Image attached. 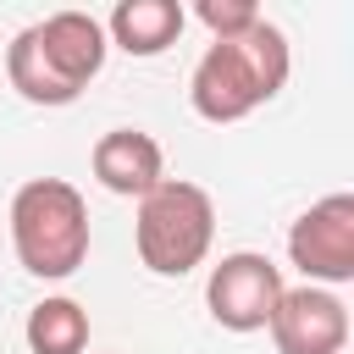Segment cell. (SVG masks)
<instances>
[{"label": "cell", "mask_w": 354, "mask_h": 354, "mask_svg": "<svg viewBox=\"0 0 354 354\" xmlns=\"http://www.w3.org/2000/svg\"><path fill=\"white\" fill-rule=\"evenodd\" d=\"M288 72H293L288 33L260 17L249 33L216 39V44L199 55V66H194V77H188V105H194L205 122H216V127H221V122H243L249 111H260L266 100L282 94Z\"/></svg>", "instance_id": "obj_1"}, {"label": "cell", "mask_w": 354, "mask_h": 354, "mask_svg": "<svg viewBox=\"0 0 354 354\" xmlns=\"http://www.w3.org/2000/svg\"><path fill=\"white\" fill-rule=\"evenodd\" d=\"M11 249L28 277L66 282L88 260V205L61 177H33L11 194Z\"/></svg>", "instance_id": "obj_2"}, {"label": "cell", "mask_w": 354, "mask_h": 354, "mask_svg": "<svg viewBox=\"0 0 354 354\" xmlns=\"http://www.w3.org/2000/svg\"><path fill=\"white\" fill-rule=\"evenodd\" d=\"M210 238H216V205H210V194L199 183L160 177L138 199L133 243H138V260L155 277H188L194 266H205Z\"/></svg>", "instance_id": "obj_3"}, {"label": "cell", "mask_w": 354, "mask_h": 354, "mask_svg": "<svg viewBox=\"0 0 354 354\" xmlns=\"http://www.w3.org/2000/svg\"><path fill=\"white\" fill-rule=\"evenodd\" d=\"M288 260L304 271L310 288L354 282V194H326V199H315V205L288 227Z\"/></svg>", "instance_id": "obj_4"}, {"label": "cell", "mask_w": 354, "mask_h": 354, "mask_svg": "<svg viewBox=\"0 0 354 354\" xmlns=\"http://www.w3.org/2000/svg\"><path fill=\"white\" fill-rule=\"evenodd\" d=\"M282 266H271L266 254L254 249H232L210 266V282H205V304H210V321L227 326V332H260L282 299Z\"/></svg>", "instance_id": "obj_5"}, {"label": "cell", "mask_w": 354, "mask_h": 354, "mask_svg": "<svg viewBox=\"0 0 354 354\" xmlns=\"http://www.w3.org/2000/svg\"><path fill=\"white\" fill-rule=\"evenodd\" d=\"M277 354H343L348 348V304L332 288H282L266 321Z\"/></svg>", "instance_id": "obj_6"}, {"label": "cell", "mask_w": 354, "mask_h": 354, "mask_svg": "<svg viewBox=\"0 0 354 354\" xmlns=\"http://www.w3.org/2000/svg\"><path fill=\"white\" fill-rule=\"evenodd\" d=\"M33 39H39V55L50 61V72H55L72 94H83V88L100 77L105 50H111L105 22H94L88 11H50L44 22H33Z\"/></svg>", "instance_id": "obj_7"}, {"label": "cell", "mask_w": 354, "mask_h": 354, "mask_svg": "<svg viewBox=\"0 0 354 354\" xmlns=\"http://www.w3.org/2000/svg\"><path fill=\"white\" fill-rule=\"evenodd\" d=\"M88 166H94V183H100L105 194H122V199H144V194L166 177L160 144H155L149 133H138V127H111V133H100Z\"/></svg>", "instance_id": "obj_8"}, {"label": "cell", "mask_w": 354, "mask_h": 354, "mask_svg": "<svg viewBox=\"0 0 354 354\" xmlns=\"http://www.w3.org/2000/svg\"><path fill=\"white\" fill-rule=\"evenodd\" d=\"M183 22H188V11L177 0H122L105 22V39L127 55H160L177 44Z\"/></svg>", "instance_id": "obj_9"}, {"label": "cell", "mask_w": 354, "mask_h": 354, "mask_svg": "<svg viewBox=\"0 0 354 354\" xmlns=\"http://www.w3.org/2000/svg\"><path fill=\"white\" fill-rule=\"evenodd\" d=\"M22 337H28L33 354H88V310L77 299H66V293L39 299L28 310Z\"/></svg>", "instance_id": "obj_10"}, {"label": "cell", "mask_w": 354, "mask_h": 354, "mask_svg": "<svg viewBox=\"0 0 354 354\" xmlns=\"http://www.w3.org/2000/svg\"><path fill=\"white\" fill-rule=\"evenodd\" d=\"M6 77H11V88H17L28 105H72V100H77V94L50 72V61L39 55L33 28H22V33L11 39V50H6Z\"/></svg>", "instance_id": "obj_11"}, {"label": "cell", "mask_w": 354, "mask_h": 354, "mask_svg": "<svg viewBox=\"0 0 354 354\" xmlns=\"http://www.w3.org/2000/svg\"><path fill=\"white\" fill-rule=\"evenodd\" d=\"M194 17H199L216 39H238V33H249V28L260 22V6H254V0H199Z\"/></svg>", "instance_id": "obj_12"}]
</instances>
